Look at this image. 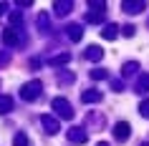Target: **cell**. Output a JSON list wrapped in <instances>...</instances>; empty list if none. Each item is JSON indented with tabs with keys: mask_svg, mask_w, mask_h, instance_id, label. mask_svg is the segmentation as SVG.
Instances as JSON below:
<instances>
[{
	"mask_svg": "<svg viewBox=\"0 0 149 146\" xmlns=\"http://www.w3.org/2000/svg\"><path fill=\"white\" fill-rule=\"evenodd\" d=\"M111 88H114L116 93H121V91H124V81H119V78H114V81H111Z\"/></svg>",
	"mask_w": 149,
	"mask_h": 146,
	"instance_id": "cell-23",
	"label": "cell"
},
{
	"mask_svg": "<svg viewBox=\"0 0 149 146\" xmlns=\"http://www.w3.org/2000/svg\"><path fill=\"white\" fill-rule=\"evenodd\" d=\"M40 126H43V131H46L48 136H53V134H58L61 131V123H58V118L51 113H43L40 116Z\"/></svg>",
	"mask_w": 149,
	"mask_h": 146,
	"instance_id": "cell-3",
	"label": "cell"
},
{
	"mask_svg": "<svg viewBox=\"0 0 149 146\" xmlns=\"http://www.w3.org/2000/svg\"><path fill=\"white\" fill-rule=\"evenodd\" d=\"M81 101H84V103H99V101H101V91H96V88H86V91L81 93Z\"/></svg>",
	"mask_w": 149,
	"mask_h": 146,
	"instance_id": "cell-8",
	"label": "cell"
},
{
	"mask_svg": "<svg viewBox=\"0 0 149 146\" xmlns=\"http://www.w3.org/2000/svg\"><path fill=\"white\" fill-rule=\"evenodd\" d=\"M86 58H88L91 63L101 61V58H104V48H101V46H88V48H86Z\"/></svg>",
	"mask_w": 149,
	"mask_h": 146,
	"instance_id": "cell-9",
	"label": "cell"
},
{
	"mask_svg": "<svg viewBox=\"0 0 149 146\" xmlns=\"http://www.w3.org/2000/svg\"><path fill=\"white\" fill-rule=\"evenodd\" d=\"M0 38H3V43H5L8 48H18L20 43H23V38H20V33H18L15 28H5Z\"/></svg>",
	"mask_w": 149,
	"mask_h": 146,
	"instance_id": "cell-4",
	"label": "cell"
},
{
	"mask_svg": "<svg viewBox=\"0 0 149 146\" xmlns=\"http://www.w3.org/2000/svg\"><path fill=\"white\" fill-rule=\"evenodd\" d=\"M51 106H53L56 116H61V118H73V106H71L63 96H56V98L51 101Z\"/></svg>",
	"mask_w": 149,
	"mask_h": 146,
	"instance_id": "cell-2",
	"label": "cell"
},
{
	"mask_svg": "<svg viewBox=\"0 0 149 146\" xmlns=\"http://www.w3.org/2000/svg\"><path fill=\"white\" fill-rule=\"evenodd\" d=\"M134 30H136L134 25H124V28H121V35H126V38H132V35H134Z\"/></svg>",
	"mask_w": 149,
	"mask_h": 146,
	"instance_id": "cell-24",
	"label": "cell"
},
{
	"mask_svg": "<svg viewBox=\"0 0 149 146\" xmlns=\"http://www.w3.org/2000/svg\"><path fill=\"white\" fill-rule=\"evenodd\" d=\"M141 146H149V141H144V144H141Z\"/></svg>",
	"mask_w": 149,
	"mask_h": 146,
	"instance_id": "cell-27",
	"label": "cell"
},
{
	"mask_svg": "<svg viewBox=\"0 0 149 146\" xmlns=\"http://www.w3.org/2000/svg\"><path fill=\"white\" fill-rule=\"evenodd\" d=\"M13 146H28V136H25V134H15Z\"/></svg>",
	"mask_w": 149,
	"mask_h": 146,
	"instance_id": "cell-19",
	"label": "cell"
},
{
	"mask_svg": "<svg viewBox=\"0 0 149 146\" xmlns=\"http://www.w3.org/2000/svg\"><path fill=\"white\" fill-rule=\"evenodd\" d=\"M96 146H109V144H106V141H99V144H96Z\"/></svg>",
	"mask_w": 149,
	"mask_h": 146,
	"instance_id": "cell-26",
	"label": "cell"
},
{
	"mask_svg": "<svg viewBox=\"0 0 149 146\" xmlns=\"http://www.w3.org/2000/svg\"><path fill=\"white\" fill-rule=\"evenodd\" d=\"M40 93H43V83L40 81H28V83H23L20 86V98L23 101H36V98H40Z\"/></svg>",
	"mask_w": 149,
	"mask_h": 146,
	"instance_id": "cell-1",
	"label": "cell"
},
{
	"mask_svg": "<svg viewBox=\"0 0 149 146\" xmlns=\"http://www.w3.org/2000/svg\"><path fill=\"white\" fill-rule=\"evenodd\" d=\"M101 38H106V40H116V38H119V25H114V23L104 25V30H101Z\"/></svg>",
	"mask_w": 149,
	"mask_h": 146,
	"instance_id": "cell-11",
	"label": "cell"
},
{
	"mask_svg": "<svg viewBox=\"0 0 149 146\" xmlns=\"http://www.w3.org/2000/svg\"><path fill=\"white\" fill-rule=\"evenodd\" d=\"M139 113L144 116V118H149V98H144V101L139 103Z\"/></svg>",
	"mask_w": 149,
	"mask_h": 146,
	"instance_id": "cell-20",
	"label": "cell"
},
{
	"mask_svg": "<svg viewBox=\"0 0 149 146\" xmlns=\"http://www.w3.org/2000/svg\"><path fill=\"white\" fill-rule=\"evenodd\" d=\"M121 8H124L129 15H139L141 10L147 8V3H132V0H124V3H121Z\"/></svg>",
	"mask_w": 149,
	"mask_h": 146,
	"instance_id": "cell-7",
	"label": "cell"
},
{
	"mask_svg": "<svg viewBox=\"0 0 149 146\" xmlns=\"http://www.w3.org/2000/svg\"><path fill=\"white\" fill-rule=\"evenodd\" d=\"M36 25H38L40 30H48V15H46V13H40V15H38V20H36Z\"/></svg>",
	"mask_w": 149,
	"mask_h": 146,
	"instance_id": "cell-18",
	"label": "cell"
},
{
	"mask_svg": "<svg viewBox=\"0 0 149 146\" xmlns=\"http://www.w3.org/2000/svg\"><path fill=\"white\" fill-rule=\"evenodd\" d=\"M71 81H73V73H68V71H63L61 76H58V83H63V86L71 83Z\"/></svg>",
	"mask_w": 149,
	"mask_h": 146,
	"instance_id": "cell-22",
	"label": "cell"
},
{
	"mask_svg": "<svg viewBox=\"0 0 149 146\" xmlns=\"http://www.w3.org/2000/svg\"><path fill=\"white\" fill-rule=\"evenodd\" d=\"M68 61H71V55H68V53H61V55H53V58H51V66L58 68V66H66Z\"/></svg>",
	"mask_w": 149,
	"mask_h": 146,
	"instance_id": "cell-15",
	"label": "cell"
},
{
	"mask_svg": "<svg viewBox=\"0 0 149 146\" xmlns=\"http://www.w3.org/2000/svg\"><path fill=\"white\" fill-rule=\"evenodd\" d=\"M149 91V73H141L136 78V93H147Z\"/></svg>",
	"mask_w": 149,
	"mask_h": 146,
	"instance_id": "cell-13",
	"label": "cell"
},
{
	"mask_svg": "<svg viewBox=\"0 0 149 146\" xmlns=\"http://www.w3.org/2000/svg\"><path fill=\"white\" fill-rule=\"evenodd\" d=\"M5 10H8V3H0V15H3Z\"/></svg>",
	"mask_w": 149,
	"mask_h": 146,
	"instance_id": "cell-25",
	"label": "cell"
},
{
	"mask_svg": "<svg viewBox=\"0 0 149 146\" xmlns=\"http://www.w3.org/2000/svg\"><path fill=\"white\" fill-rule=\"evenodd\" d=\"M13 111V98L10 96H0V116H5Z\"/></svg>",
	"mask_w": 149,
	"mask_h": 146,
	"instance_id": "cell-14",
	"label": "cell"
},
{
	"mask_svg": "<svg viewBox=\"0 0 149 146\" xmlns=\"http://www.w3.org/2000/svg\"><path fill=\"white\" fill-rule=\"evenodd\" d=\"M71 8H73V3H71V0H61V3H53V13H56V15H68Z\"/></svg>",
	"mask_w": 149,
	"mask_h": 146,
	"instance_id": "cell-10",
	"label": "cell"
},
{
	"mask_svg": "<svg viewBox=\"0 0 149 146\" xmlns=\"http://www.w3.org/2000/svg\"><path fill=\"white\" fill-rule=\"evenodd\" d=\"M66 136H68V141H71V144H79V146H81V144H86L88 134H86V129H81V126H71Z\"/></svg>",
	"mask_w": 149,
	"mask_h": 146,
	"instance_id": "cell-5",
	"label": "cell"
},
{
	"mask_svg": "<svg viewBox=\"0 0 149 146\" xmlns=\"http://www.w3.org/2000/svg\"><path fill=\"white\" fill-rule=\"evenodd\" d=\"M139 71V63L136 61H129V63H124V76H134Z\"/></svg>",
	"mask_w": 149,
	"mask_h": 146,
	"instance_id": "cell-16",
	"label": "cell"
},
{
	"mask_svg": "<svg viewBox=\"0 0 149 146\" xmlns=\"http://www.w3.org/2000/svg\"><path fill=\"white\" fill-rule=\"evenodd\" d=\"M23 23V15L20 13H10V28H15V25Z\"/></svg>",
	"mask_w": 149,
	"mask_h": 146,
	"instance_id": "cell-21",
	"label": "cell"
},
{
	"mask_svg": "<svg viewBox=\"0 0 149 146\" xmlns=\"http://www.w3.org/2000/svg\"><path fill=\"white\" fill-rule=\"evenodd\" d=\"M129 134H132V126L126 121H119V123H114V138H116L119 144H124L126 138H129Z\"/></svg>",
	"mask_w": 149,
	"mask_h": 146,
	"instance_id": "cell-6",
	"label": "cell"
},
{
	"mask_svg": "<svg viewBox=\"0 0 149 146\" xmlns=\"http://www.w3.org/2000/svg\"><path fill=\"white\" fill-rule=\"evenodd\" d=\"M66 30H68V38L73 40V43H79L81 38H84V25H68V28H66Z\"/></svg>",
	"mask_w": 149,
	"mask_h": 146,
	"instance_id": "cell-12",
	"label": "cell"
},
{
	"mask_svg": "<svg viewBox=\"0 0 149 146\" xmlns=\"http://www.w3.org/2000/svg\"><path fill=\"white\" fill-rule=\"evenodd\" d=\"M91 78H94V81H106L109 73H106L104 68H94V71H91Z\"/></svg>",
	"mask_w": 149,
	"mask_h": 146,
	"instance_id": "cell-17",
	"label": "cell"
}]
</instances>
